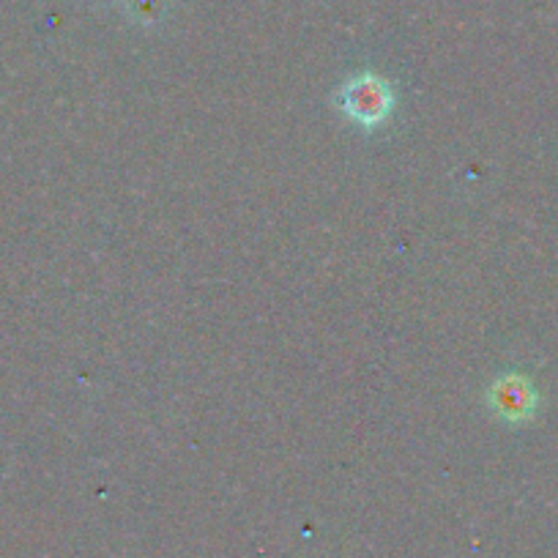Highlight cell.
Masks as SVG:
<instances>
[{
    "label": "cell",
    "mask_w": 558,
    "mask_h": 558,
    "mask_svg": "<svg viewBox=\"0 0 558 558\" xmlns=\"http://www.w3.org/2000/svg\"><path fill=\"white\" fill-rule=\"evenodd\" d=\"M391 107H395L391 85L378 74H359L340 90V110L359 126H378L389 118Z\"/></svg>",
    "instance_id": "1"
},
{
    "label": "cell",
    "mask_w": 558,
    "mask_h": 558,
    "mask_svg": "<svg viewBox=\"0 0 558 558\" xmlns=\"http://www.w3.org/2000/svg\"><path fill=\"white\" fill-rule=\"evenodd\" d=\"M490 408L507 422H525L536 408V389L525 375L509 373L490 386Z\"/></svg>",
    "instance_id": "2"
},
{
    "label": "cell",
    "mask_w": 558,
    "mask_h": 558,
    "mask_svg": "<svg viewBox=\"0 0 558 558\" xmlns=\"http://www.w3.org/2000/svg\"><path fill=\"white\" fill-rule=\"evenodd\" d=\"M126 9L132 20L143 25H154L168 12V0H126Z\"/></svg>",
    "instance_id": "3"
}]
</instances>
